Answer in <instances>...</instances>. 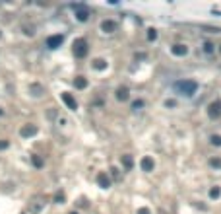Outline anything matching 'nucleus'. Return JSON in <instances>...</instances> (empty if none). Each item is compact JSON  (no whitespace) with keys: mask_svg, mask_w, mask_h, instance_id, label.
<instances>
[{"mask_svg":"<svg viewBox=\"0 0 221 214\" xmlns=\"http://www.w3.org/2000/svg\"><path fill=\"white\" fill-rule=\"evenodd\" d=\"M175 90L182 95H194L198 90V82H194V80H179V82H175Z\"/></svg>","mask_w":221,"mask_h":214,"instance_id":"obj_1","label":"nucleus"},{"mask_svg":"<svg viewBox=\"0 0 221 214\" xmlns=\"http://www.w3.org/2000/svg\"><path fill=\"white\" fill-rule=\"evenodd\" d=\"M74 55H76L78 58H84V57L87 55V41H85V39L74 41Z\"/></svg>","mask_w":221,"mask_h":214,"instance_id":"obj_2","label":"nucleus"},{"mask_svg":"<svg viewBox=\"0 0 221 214\" xmlns=\"http://www.w3.org/2000/svg\"><path fill=\"white\" fill-rule=\"evenodd\" d=\"M208 117L210 119H219L221 117V99H215L208 105Z\"/></svg>","mask_w":221,"mask_h":214,"instance_id":"obj_3","label":"nucleus"},{"mask_svg":"<svg viewBox=\"0 0 221 214\" xmlns=\"http://www.w3.org/2000/svg\"><path fill=\"white\" fill-rule=\"evenodd\" d=\"M62 41H64L62 35H50V37L47 39V47L49 49H58V47L62 45Z\"/></svg>","mask_w":221,"mask_h":214,"instance_id":"obj_4","label":"nucleus"},{"mask_svg":"<svg viewBox=\"0 0 221 214\" xmlns=\"http://www.w3.org/2000/svg\"><path fill=\"white\" fill-rule=\"evenodd\" d=\"M62 101L66 103V105H68V109H70V111H76V109H78V101L72 98V93L64 92V93H62Z\"/></svg>","mask_w":221,"mask_h":214,"instance_id":"obj_5","label":"nucleus"},{"mask_svg":"<svg viewBox=\"0 0 221 214\" xmlns=\"http://www.w3.org/2000/svg\"><path fill=\"white\" fill-rule=\"evenodd\" d=\"M76 18H78L80 21H87V18H89V10H87L85 6L78 4V6H76Z\"/></svg>","mask_w":221,"mask_h":214,"instance_id":"obj_6","label":"nucleus"},{"mask_svg":"<svg viewBox=\"0 0 221 214\" xmlns=\"http://www.w3.org/2000/svg\"><path fill=\"white\" fill-rule=\"evenodd\" d=\"M97 183H99V187H103V189L110 187V179H109V175H107L105 171H101V173L97 175Z\"/></svg>","mask_w":221,"mask_h":214,"instance_id":"obj_7","label":"nucleus"},{"mask_svg":"<svg viewBox=\"0 0 221 214\" xmlns=\"http://www.w3.org/2000/svg\"><path fill=\"white\" fill-rule=\"evenodd\" d=\"M101 29L105 33H113L115 29H116V24H115L113 20H105V21H101Z\"/></svg>","mask_w":221,"mask_h":214,"instance_id":"obj_8","label":"nucleus"},{"mask_svg":"<svg viewBox=\"0 0 221 214\" xmlns=\"http://www.w3.org/2000/svg\"><path fill=\"white\" fill-rule=\"evenodd\" d=\"M128 98H130L128 88H126V86H120L119 90H116V99H119V101H126Z\"/></svg>","mask_w":221,"mask_h":214,"instance_id":"obj_9","label":"nucleus"},{"mask_svg":"<svg viewBox=\"0 0 221 214\" xmlns=\"http://www.w3.org/2000/svg\"><path fill=\"white\" fill-rule=\"evenodd\" d=\"M142 169L144 171H153V167H155V164H153V160L150 158V156H145V158H142Z\"/></svg>","mask_w":221,"mask_h":214,"instance_id":"obj_10","label":"nucleus"},{"mask_svg":"<svg viewBox=\"0 0 221 214\" xmlns=\"http://www.w3.org/2000/svg\"><path fill=\"white\" fill-rule=\"evenodd\" d=\"M171 51H173L175 57H184V55L188 53V47H186V45H175Z\"/></svg>","mask_w":221,"mask_h":214,"instance_id":"obj_11","label":"nucleus"},{"mask_svg":"<svg viewBox=\"0 0 221 214\" xmlns=\"http://www.w3.org/2000/svg\"><path fill=\"white\" fill-rule=\"evenodd\" d=\"M35 132H37V127H21L20 134H21V136H33Z\"/></svg>","mask_w":221,"mask_h":214,"instance_id":"obj_12","label":"nucleus"},{"mask_svg":"<svg viewBox=\"0 0 221 214\" xmlns=\"http://www.w3.org/2000/svg\"><path fill=\"white\" fill-rule=\"evenodd\" d=\"M219 197H221V187H217V185L211 187L210 189V198H211V201H217Z\"/></svg>","mask_w":221,"mask_h":214,"instance_id":"obj_13","label":"nucleus"},{"mask_svg":"<svg viewBox=\"0 0 221 214\" xmlns=\"http://www.w3.org/2000/svg\"><path fill=\"white\" fill-rule=\"evenodd\" d=\"M93 68L95 70H103V68H107V62L103 61V58H97V61H93Z\"/></svg>","mask_w":221,"mask_h":214,"instance_id":"obj_14","label":"nucleus"},{"mask_svg":"<svg viewBox=\"0 0 221 214\" xmlns=\"http://www.w3.org/2000/svg\"><path fill=\"white\" fill-rule=\"evenodd\" d=\"M122 164L126 169H132V166H134V162H132V156H122Z\"/></svg>","mask_w":221,"mask_h":214,"instance_id":"obj_15","label":"nucleus"},{"mask_svg":"<svg viewBox=\"0 0 221 214\" xmlns=\"http://www.w3.org/2000/svg\"><path fill=\"white\" fill-rule=\"evenodd\" d=\"M85 86H87V80H85V78H82V76L76 78V88H78V90H84Z\"/></svg>","mask_w":221,"mask_h":214,"instance_id":"obj_16","label":"nucleus"},{"mask_svg":"<svg viewBox=\"0 0 221 214\" xmlns=\"http://www.w3.org/2000/svg\"><path fill=\"white\" fill-rule=\"evenodd\" d=\"M31 162H33V166H35V167H43V158H41V156H33Z\"/></svg>","mask_w":221,"mask_h":214,"instance_id":"obj_17","label":"nucleus"},{"mask_svg":"<svg viewBox=\"0 0 221 214\" xmlns=\"http://www.w3.org/2000/svg\"><path fill=\"white\" fill-rule=\"evenodd\" d=\"M204 53H208V55L213 53V43H210V41H206V43H204Z\"/></svg>","mask_w":221,"mask_h":214,"instance_id":"obj_18","label":"nucleus"},{"mask_svg":"<svg viewBox=\"0 0 221 214\" xmlns=\"http://www.w3.org/2000/svg\"><path fill=\"white\" fill-rule=\"evenodd\" d=\"M147 39H150V41L157 39V31H155V29H147Z\"/></svg>","mask_w":221,"mask_h":214,"instance_id":"obj_19","label":"nucleus"},{"mask_svg":"<svg viewBox=\"0 0 221 214\" xmlns=\"http://www.w3.org/2000/svg\"><path fill=\"white\" fill-rule=\"evenodd\" d=\"M210 166L211 167H221V158H211L210 160Z\"/></svg>","mask_w":221,"mask_h":214,"instance_id":"obj_20","label":"nucleus"},{"mask_svg":"<svg viewBox=\"0 0 221 214\" xmlns=\"http://www.w3.org/2000/svg\"><path fill=\"white\" fill-rule=\"evenodd\" d=\"M210 140H211V144H213V146H221V136H219V134H213Z\"/></svg>","mask_w":221,"mask_h":214,"instance_id":"obj_21","label":"nucleus"},{"mask_svg":"<svg viewBox=\"0 0 221 214\" xmlns=\"http://www.w3.org/2000/svg\"><path fill=\"white\" fill-rule=\"evenodd\" d=\"M142 107H144V101L142 99H138V101L132 103V109H134V111H138V109H142Z\"/></svg>","mask_w":221,"mask_h":214,"instance_id":"obj_22","label":"nucleus"},{"mask_svg":"<svg viewBox=\"0 0 221 214\" xmlns=\"http://www.w3.org/2000/svg\"><path fill=\"white\" fill-rule=\"evenodd\" d=\"M165 105H167V107H175V105H176V101H175V99H167V101H165Z\"/></svg>","mask_w":221,"mask_h":214,"instance_id":"obj_23","label":"nucleus"},{"mask_svg":"<svg viewBox=\"0 0 221 214\" xmlns=\"http://www.w3.org/2000/svg\"><path fill=\"white\" fill-rule=\"evenodd\" d=\"M4 148H8V142H6V140H0V150H4Z\"/></svg>","mask_w":221,"mask_h":214,"instance_id":"obj_24","label":"nucleus"},{"mask_svg":"<svg viewBox=\"0 0 221 214\" xmlns=\"http://www.w3.org/2000/svg\"><path fill=\"white\" fill-rule=\"evenodd\" d=\"M138 214H151V212L147 210V208H140V210H138Z\"/></svg>","mask_w":221,"mask_h":214,"instance_id":"obj_25","label":"nucleus"},{"mask_svg":"<svg viewBox=\"0 0 221 214\" xmlns=\"http://www.w3.org/2000/svg\"><path fill=\"white\" fill-rule=\"evenodd\" d=\"M110 171H113V177H116V179H119V169H115V167H113Z\"/></svg>","mask_w":221,"mask_h":214,"instance_id":"obj_26","label":"nucleus"},{"mask_svg":"<svg viewBox=\"0 0 221 214\" xmlns=\"http://www.w3.org/2000/svg\"><path fill=\"white\" fill-rule=\"evenodd\" d=\"M72 214H76V212H72Z\"/></svg>","mask_w":221,"mask_h":214,"instance_id":"obj_27","label":"nucleus"},{"mask_svg":"<svg viewBox=\"0 0 221 214\" xmlns=\"http://www.w3.org/2000/svg\"><path fill=\"white\" fill-rule=\"evenodd\" d=\"M219 51H221V47H219Z\"/></svg>","mask_w":221,"mask_h":214,"instance_id":"obj_28","label":"nucleus"},{"mask_svg":"<svg viewBox=\"0 0 221 214\" xmlns=\"http://www.w3.org/2000/svg\"><path fill=\"white\" fill-rule=\"evenodd\" d=\"M0 113H2V111H0Z\"/></svg>","mask_w":221,"mask_h":214,"instance_id":"obj_29","label":"nucleus"}]
</instances>
